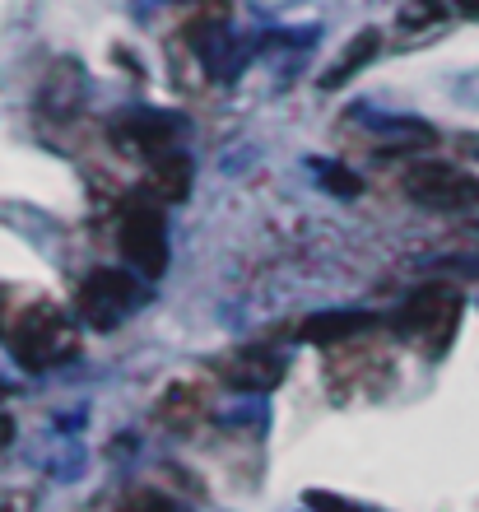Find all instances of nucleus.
Segmentation results:
<instances>
[{"mask_svg":"<svg viewBox=\"0 0 479 512\" xmlns=\"http://www.w3.org/2000/svg\"><path fill=\"white\" fill-rule=\"evenodd\" d=\"M456 326H461V294L456 289H419L396 312V331L433 359L447 354V345L456 340Z\"/></svg>","mask_w":479,"mask_h":512,"instance_id":"nucleus-1","label":"nucleus"},{"mask_svg":"<svg viewBox=\"0 0 479 512\" xmlns=\"http://www.w3.org/2000/svg\"><path fill=\"white\" fill-rule=\"evenodd\" d=\"M5 345L14 350V359L33 373L42 368H56L61 359L75 354V331L56 308H28L19 322L5 331Z\"/></svg>","mask_w":479,"mask_h":512,"instance_id":"nucleus-2","label":"nucleus"},{"mask_svg":"<svg viewBox=\"0 0 479 512\" xmlns=\"http://www.w3.org/2000/svg\"><path fill=\"white\" fill-rule=\"evenodd\" d=\"M117 243L126 252L140 275L149 280H159L163 270H168V229H163V215L154 205H126V215H121V229H117Z\"/></svg>","mask_w":479,"mask_h":512,"instance_id":"nucleus-3","label":"nucleus"},{"mask_svg":"<svg viewBox=\"0 0 479 512\" xmlns=\"http://www.w3.org/2000/svg\"><path fill=\"white\" fill-rule=\"evenodd\" d=\"M135 303H140L135 280L126 275V270H117V266L94 270V275L80 284V317L94 326V331H112V326H117Z\"/></svg>","mask_w":479,"mask_h":512,"instance_id":"nucleus-4","label":"nucleus"},{"mask_svg":"<svg viewBox=\"0 0 479 512\" xmlns=\"http://www.w3.org/2000/svg\"><path fill=\"white\" fill-rule=\"evenodd\" d=\"M405 187L419 205H433V210H470L479 205V182L452 163H419L405 173Z\"/></svg>","mask_w":479,"mask_h":512,"instance_id":"nucleus-5","label":"nucleus"},{"mask_svg":"<svg viewBox=\"0 0 479 512\" xmlns=\"http://www.w3.org/2000/svg\"><path fill=\"white\" fill-rule=\"evenodd\" d=\"M280 378H284V359L270 350H242L224 368V382L233 391H270L280 387Z\"/></svg>","mask_w":479,"mask_h":512,"instance_id":"nucleus-6","label":"nucleus"},{"mask_svg":"<svg viewBox=\"0 0 479 512\" xmlns=\"http://www.w3.org/2000/svg\"><path fill=\"white\" fill-rule=\"evenodd\" d=\"M377 317L373 312H317L298 326V340L307 345H340V340H354L363 331H373Z\"/></svg>","mask_w":479,"mask_h":512,"instance_id":"nucleus-7","label":"nucleus"},{"mask_svg":"<svg viewBox=\"0 0 479 512\" xmlns=\"http://www.w3.org/2000/svg\"><path fill=\"white\" fill-rule=\"evenodd\" d=\"M205 415V396H200L191 382H177V387L163 391L159 401V419L168 424V429H191L196 419Z\"/></svg>","mask_w":479,"mask_h":512,"instance_id":"nucleus-8","label":"nucleus"},{"mask_svg":"<svg viewBox=\"0 0 479 512\" xmlns=\"http://www.w3.org/2000/svg\"><path fill=\"white\" fill-rule=\"evenodd\" d=\"M377 52H382V33H373V28H363L359 38H354V47H349V52L340 56V61H335V70H331V75H326L321 84H326V89H335L340 80H349V75H359V70L368 66V61H373Z\"/></svg>","mask_w":479,"mask_h":512,"instance_id":"nucleus-9","label":"nucleus"},{"mask_svg":"<svg viewBox=\"0 0 479 512\" xmlns=\"http://www.w3.org/2000/svg\"><path fill=\"white\" fill-rule=\"evenodd\" d=\"M154 177H159V191L168 196V201H187V177H191V163L182 159V154H159V163H154Z\"/></svg>","mask_w":479,"mask_h":512,"instance_id":"nucleus-10","label":"nucleus"},{"mask_svg":"<svg viewBox=\"0 0 479 512\" xmlns=\"http://www.w3.org/2000/svg\"><path fill=\"white\" fill-rule=\"evenodd\" d=\"M312 173H317V177H326L321 187H326V191H335V196H359V191H363L359 173H349V168H340V163L312 159Z\"/></svg>","mask_w":479,"mask_h":512,"instance_id":"nucleus-11","label":"nucleus"},{"mask_svg":"<svg viewBox=\"0 0 479 512\" xmlns=\"http://www.w3.org/2000/svg\"><path fill=\"white\" fill-rule=\"evenodd\" d=\"M117 512H182L173 499H163L159 489H135L126 499L117 503Z\"/></svg>","mask_w":479,"mask_h":512,"instance_id":"nucleus-12","label":"nucleus"},{"mask_svg":"<svg viewBox=\"0 0 479 512\" xmlns=\"http://www.w3.org/2000/svg\"><path fill=\"white\" fill-rule=\"evenodd\" d=\"M303 503H307L312 512H373V508H359V503L335 499V494H326V489H312V494H307Z\"/></svg>","mask_w":479,"mask_h":512,"instance_id":"nucleus-13","label":"nucleus"},{"mask_svg":"<svg viewBox=\"0 0 479 512\" xmlns=\"http://www.w3.org/2000/svg\"><path fill=\"white\" fill-rule=\"evenodd\" d=\"M456 14H466V19H479V0H452Z\"/></svg>","mask_w":479,"mask_h":512,"instance_id":"nucleus-14","label":"nucleus"},{"mask_svg":"<svg viewBox=\"0 0 479 512\" xmlns=\"http://www.w3.org/2000/svg\"><path fill=\"white\" fill-rule=\"evenodd\" d=\"M10 443H14V419L0 415V447H10Z\"/></svg>","mask_w":479,"mask_h":512,"instance_id":"nucleus-15","label":"nucleus"},{"mask_svg":"<svg viewBox=\"0 0 479 512\" xmlns=\"http://www.w3.org/2000/svg\"><path fill=\"white\" fill-rule=\"evenodd\" d=\"M470 154H475V159H479V135H475V140H470Z\"/></svg>","mask_w":479,"mask_h":512,"instance_id":"nucleus-16","label":"nucleus"},{"mask_svg":"<svg viewBox=\"0 0 479 512\" xmlns=\"http://www.w3.org/2000/svg\"><path fill=\"white\" fill-rule=\"evenodd\" d=\"M0 396H5V382H0Z\"/></svg>","mask_w":479,"mask_h":512,"instance_id":"nucleus-17","label":"nucleus"}]
</instances>
